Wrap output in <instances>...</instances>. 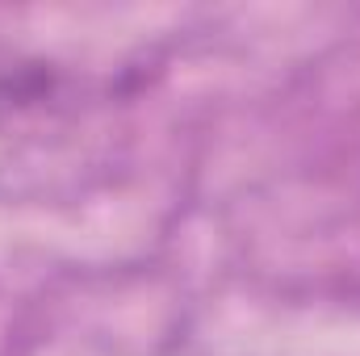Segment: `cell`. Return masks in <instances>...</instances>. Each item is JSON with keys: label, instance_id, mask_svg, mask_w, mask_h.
<instances>
[{"label": "cell", "instance_id": "6da1fadb", "mask_svg": "<svg viewBox=\"0 0 360 356\" xmlns=\"http://www.w3.org/2000/svg\"><path fill=\"white\" fill-rule=\"evenodd\" d=\"M63 84L59 68L46 63V59H25V63H13L0 72V122L8 117H21L46 101H55V92Z\"/></svg>", "mask_w": 360, "mask_h": 356}]
</instances>
